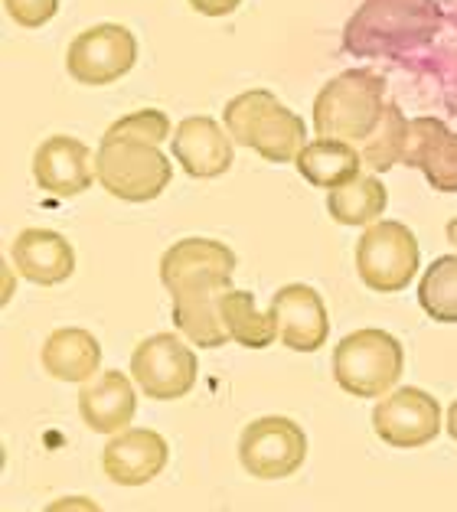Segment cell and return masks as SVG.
<instances>
[{
	"mask_svg": "<svg viewBox=\"0 0 457 512\" xmlns=\"http://www.w3.org/2000/svg\"><path fill=\"white\" fill-rule=\"evenodd\" d=\"M239 258L226 242L180 239L160 255V281L174 301V327L200 349H219L229 333L219 320V297L232 291Z\"/></svg>",
	"mask_w": 457,
	"mask_h": 512,
	"instance_id": "6da1fadb",
	"label": "cell"
},
{
	"mask_svg": "<svg viewBox=\"0 0 457 512\" xmlns=\"http://www.w3.org/2000/svg\"><path fill=\"white\" fill-rule=\"evenodd\" d=\"M441 20L438 0H363L343 27V49L356 59L402 56L435 40Z\"/></svg>",
	"mask_w": 457,
	"mask_h": 512,
	"instance_id": "7a4b0ae2",
	"label": "cell"
},
{
	"mask_svg": "<svg viewBox=\"0 0 457 512\" xmlns=\"http://www.w3.org/2000/svg\"><path fill=\"white\" fill-rule=\"evenodd\" d=\"M222 124L232 141L268 160V164H294L307 147V128L301 115L281 105L268 89H249L236 95L222 111Z\"/></svg>",
	"mask_w": 457,
	"mask_h": 512,
	"instance_id": "3957f363",
	"label": "cell"
},
{
	"mask_svg": "<svg viewBox=\"0 0 457 512\" xmlns=\"http://www.w3.org/2000/svg\"><path fill=\"white\" fill-rule=\"evenodd\" d=\"M386 79L373 69H347L333 76L314 98L317 137L363 144L386 115Z\"/></svg>",
	"mask_w": 457,
	"mask_h": 512,
	"instance_id": "277c9868",
	"label": "cell"
},
{
	"mask_svg": "<svg viewBox=\"0 0 457 512\" xmlns=\"http://www.w3.org/2000/svg\"><path fill=\"white\" fill-rule=\"evenodd\" d=\"M405 349L392 333L353 330L333 349V379L353 398H382L402 379Z\"/></svg>",
	"mask_w": 457,
	"mask_h": 512,
	"instance_id": "5b68a950",
	"label": "cell"
},
{
	"mask_svg": "<svg viewBox=\"0 0 457 512\" xmlns=\"http://www.w3.org/2000/svg\"><path fill=\"white\" fill-rule=\"evenodd\" d=\"M95 170L102 190L125 203H151L174 180V164L157 144L105 141L95 151Z\"/></svg>",
	"mask_w": 457,
	"mask_h": 512,
	"instance_id": "8992f818",
	"label": "cell"
},
{
	"mask_svg": "<svg viewBox=\"0 0 457 512\" xmlns=\"http://www.w3.org/2000/svg\"><path fill=\"white\" fill-rule=\"evenodd\" d=\"M418 239L405 222L379 219L356 242V274L376 294H399L418 274Z\"/></svg>",
	"mask_w": 457,
	"mask_h": 512,
	"instance_id": "52a82bcc",
	"label": "cell"
},
{
	"mask_svg": "<svg viewBox=\"0 0 457 512\" xmlns=\"http://www.w3.org/2000/svg\"><path fill=\"white\" fill-rule=\"evenodd\" d=\"M200 362L190 343H183L177 333H154L134 346L131 353V379L154 402H177L190 395Z\"/></svg>",
	"mask_w": 457,
	"mask_h": 512,
	"instance_id": "ba28073f",
	"label": "cell"
},
{
	"mask_svg": "<svg viewBox=\"0 0 457 512\" xmlns=\"http://www.w3.org/2000/svg\"><path fill=\"white\" fill-rule=\"evenodd\" d=\"M307 460V434L298 421L265 415L239 434V464L255 480H284Z\"/></svg>",
	"mask_w": 457,
	"mask_h": 512,
	"instance_id": "9c48e42d",
	"label": "cell"
},
{
	"mask_svg": "<svg viewBox=\"0 0 457 512\" xmlns=\"http://www.w3.org/2000/svg\"><path fill=\"white\" fill-rule=\"evenodd\" d=\"M138 62V40L121 23H95L69 43L66 72L79 85L102 89L125 79Z\"/></svg>",
	"mask_w": 457,
	"mask_h": 512,
	"instance_id": "30bf717a",
	"label": "cell"
},
{
	"mask_svg": "<svg viewBox=\"0 0 457 512\" xmlns=\"http://www.w3.org/2000/svg\"><path fill=\"white\" fill-rule=\"evenodd\" d=\"M373 431L382 444L399 447V451H415V447L431 444L441 434V405L438 398L405 385L382 395L373 408Z\"/></svg>",
	"mask_w": 457,
	"mask_h": 512,
	"instance_id": "8fae6325",
	"label": "cell"
},
{
	"mask_svg": "<svg viewBox=\"0 0 457 512\" xmlns=\"http://www.w3.org/2000/svg\"><path fill=\"white\" fill-rule=\"evenodd\" d=\"M33 180L43 193L56 199H76L98 180L95 154L79 137L53 134L33 151Z\"/></svg>",
	"mask_w": 457,
	"mask_h": 512,
	"instance_id": "7c38bea8",
	"label": "cell"
},
{
	"mask_svg": "<svg viewBox=\"0 0 457 512\" xmlns=\"http://www.w3.org/2000/svg\"><path fill=\"white\" fill-rule=\"evenodd\" d=\"M170 151L174 160L183 167V173L193 180H216L229 173L232 160H236V141L209 115H190L177 124L174 137H170Z\"/></svg>",
	"mask_w": 457,
	"mask_h": 512,
	"instance_id": "4fadbf2b",
	"label": "cell"
},
{
	"mask_svg": "<svg viewBox=\"0 0 457 512\" xmlns=\"http://www.w3.org/2000/svg\"><path fill=\"white\" fill-rule=\"evenodd\" d=\"M271 314L278 320V340L294 353H317L330 336L327 304L311 284H284L271 294Z\"/></svg>",
	"mask_w": 457,
	"mask_h": 512,
	"instance_id": "5bb4252c",
	"label": "cell"
},
{
	"mask_svg": "<svg viewBox=\"0 0 457 512\" xmlns=\"http://www.w3.org/2000/svg\"><path fill=\"white\" fill-rule=\"evenodd\" d=\"M170 460L167 441L151 428H125L111 434L102 451V470L118 486H147L164 473Z\"/></svg>",
	"mask_w": 457,
	"mask_h": 512,
	"instance_id": "9a60e30c",
	"label": "cell"
},
{
	"mask_svg": "<svg viewBox=\"0 0 457 512\" xmlns=\"http://www.w3.org/2000/svg\"><path fill=\"white\" fill-rule=\"evenodd\" d=\"M10 258L20 278L40 287H56L76 271V248L53 229H23L10 245Z\"/></svg>",
	"mask_w": 457,
	"mask_h": 512,
	"instance_id": "2e32d148",
	"label": "cell"
},
{
	"mask_svg": "<svg viewBox=\"0 0 457 512\" xmlns=\"http://www.w3.org/2000/svg\"><path fill=\"white\" fill-rule=\"evenodd\" d=\"M134 411H138V395L125 372L105 369L92 382L79 389V415L85 428L95 434H118L125 431Z\"/></svg>",
	"mask_w": 457,
	"mask_h": 512,
	"instance_id": "e0dca14e",
	"label": "cell"
},
{
	"mask_svg": "<svg viewBox=\"0 0 457 512\" xmlns=\"http://www.w3.org/2000/svg\"><path fill=\"white\" fill-rule=\"evenodd\" d=\"M43 369L56 382L85 385L102 372V343L82 327H59L43 343Z\"/></svg>",
	"mask_w": 457,
	"mask_h": 512,
	"instance_id": "ac0fdd59",
	"label": "cell"
},
{
	"mask_svg": "<svg viewBox=\"0 0 457 512\" xmlns=\"http://www.w3.org/2000/svg\"><path fill=\"white\" fill-rule=\"evenodd\" d=\"M301 177L317 186V190H340V186L353 183L363 173V154L360 147L350 141H337V137H317L307 141V147L294 160Z\"/></svg>",
	"mask_w": 457,
	"mask_h": 512,
	"instance_id": "d6986e66",
	"label": "cell"
},
{
	"mask_svg": "<svg viewBox=\"0 0 457 512\" xmlns=\"http://www.w3.org/2000/svg\"><path fill=\"white\" fill-rule=\"evenodd\" d=\"M219 320L229 333V343H239L245 349H265L278 340V320L275 314H262L255 304L252 291H226L219 297Z\"/></svg>",
	"mask_w": 457,
	"mask_h": 512,
	"instance_id": "ffe728a7",
	"label": "cell"
},
{
	"mask_svg": "<svg viewBox=\"0 0 457 512\" xmlns=\"http://www.w3.org/2000/svg\"><path fill=\"white\" fill-rule=\"evenodd\" d=\"M389 206V190L376 173H360L353 183L327 193V212L340 226H373Z\"/></svg>",
	"mask_w": 457,
	"mask_h": 512,
	"instance_id": "44dd1931",
	"label": "cell"
},
{
	"mask_svg": "<svg viewBox=\"0 0 457 512\" xmlns=\"http://www.w3.org/2000/svg\"><path fill=\"white\" fill-rule=\"evenodd\" d=\"M409 118L402 115V108L389 102L386 105V115H382L379 128L366 137L360 147L363 154V167L373 170V173H389L395 164H402L405 157V144H409Z\"/></svg>",
	"mask_w": 457,
	"mask_h": 512,
	"instance_id": "7402d4cb",
	"label": "cell"
},
{
	"mask_svg": "<svg viewBox=\"0 0 457 512\" xmlns=\"http://www.w3.org/2000/svg\"><path fill=\"white\" fill-rule=\"evenodd\" d=\"M418 304L438 323H457V255H441L418 281Z\"/></svg>",
	"mask_w": 457,
	"mask_h": 512,
	"instance_id": "603a6c76",
	"label": "cell"
},
{
	"mask_svg": "<svg viewBox=\"0 0 457 512\" xmlns=\"http://www.w3.org/2000/svg\"><path fill=\"white\" fill-rule=\"evenodd\" d=\"M105 141H144V144H164L170 141V118L160 108H141L131 115L118 118L105 131Z\"/></svg>",
	"mask_w": 457,
	"mask_h": 512,
	"instance_id": "cb8c5ba5",
	"label": "cell"
},
{
	"mask_svg": "<svg viewBox=\"0 0 457 512\" xmlns=\"http://www.w3.org/2000/svg\"><path fill=\"white\" fill-rule=\"evenodd\" d=\"M425 180L431 190L438 193H457V134L454 131H444L435 144H431V151L425 154L422 167Z\"/></svg>",
	"mask_w": 457,
	"mask_h": 512,
	"instance_id": "d4e9b609",
	"label": "cell"
},
{
	"mask_svg": "<svg viewBox=\"0 0 457 512\" xmlns=\"http://www.w3.org/2000/svg\"><path fill=\"white\" fill-rule=\"evenodd\" d=\"M444 131H448V124H444L441 118H412V124H409V144H405L402 164L415 167V170L422 167V160L431 151V144H435Z\"/></svg>",
	"mask_w": 457,
	"mask_h": 512,
	"instance_id": "484cf974",
	"label": "cell"
},
{
	"mask_svg": "<svg viewBox=\"0 0 457 512\" xmlns=\"http://www.w3.org/2000/svg\"><path fill=\"white\" fill-rule=\"evenodd\" d=\"M7 17L23 30H40L56 17L59 0H4Z\"/></svg>",
	"mask_w": 457,
	"mask_h": 512,
	"instance_id": "4316f807",
	"label": "cell"
},
{
	"mask_svg": "<svg viewBox=\"0 0 457 512\" xmlns=\"http://www.w3.org/2000/svg\"><path fill=\"white\" fill-rule=\"evenodd\" d=\"M43 512H102L92 496H59Z\"/></svg>",
	"mask_w": 457,
	"mask_h": 512,
	"instance_id": "83f0119b",
	"label": "cell"
},
{
	"mask_svg": "<svg viewBox=\"0 0 457 512\" xmlns=\"http://www.w3.org/2000/svg\"><path fill=\"white\" fill-rule=\"evenodd\" d=\"M190 7L203 17H229L242 7V0H190Z\"/></svg>",
	"mask_w": 457,
	"mask_h": 512,
	"instance_id": "f1b7e54d",
	"label": "cell"
},
{
	"mask_svg": "<svg viewBox=\"0 0 457 512\" xmlns=\"http://www.w3.org/2000/svg\"><path fill=\"white\" fill-rule=\"evenodd\" d=\"M444 428H448V434L457 441V402L448 408V421H444Z\"/></svg>",
	"mask_w": 457,
	"mask_h": 512,
	"instance_id": "f546056e",
	"label": "cell"
},
{
	"mask_svg": "<svg viewBox=\"0 0 457 512\" xmlns=\"http://www.w3.org/2000/svg\"><path fill=\"white\" fill-rule=\"evenodd\" d=\"M444 235H448V242H451V245L457 248V216H454V219L448 222V226H444Z\"/></svg>",
	"mask_w": 457,
	"mask_h": 512,
	"instance_id": "4dcf8cb0",
	"label": "cell"
}]
</instances>
